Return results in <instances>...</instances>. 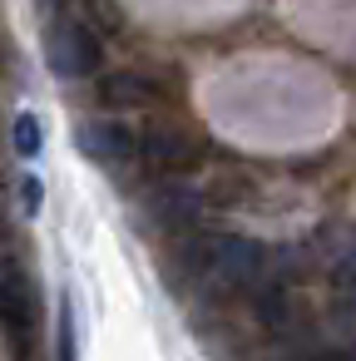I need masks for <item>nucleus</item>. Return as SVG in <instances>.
Segmentation results:
<instances>
[{"label": "nucleus", "mask_w": 356, "mask_h": 361, "mask_svg": "<svg viewBox=\"0 0 356 361\" xmlns=\"http://www.w3.org/2000/svg\"><path fill=\"white\" fill-rule=\"evenodd\" d=\"M75 149H80L90 164L119 173V169H129V164L139 159V134H134L124 119H85V124L75 129Z\"/></svg>", "instance_id": "nucleus-3"}, {"label": "nucleus", "mask_w": 356, "mask_h": 361, "mask_svg": "<svg viewBox=\"0 0 356 361\" xmlns=\"http://www.w3.org/2000/svg\"><path fill=\"white\" fill-rule=\"evenodd\" d=\"M139 159L159 173H183L198 164V139L178 124H149L144 139H139Z\"/></svg>", "instance_id": "nucleus-6"}, {"label": "nucleus", "mask_w": 356, "mask_h": 361, "mask_svg": "<svg viewBox=\"0 0 356 361\" xmlns=\"http://www.w3.org/2000/svg\"><path fill=\"white\" fill-rule=\"evenodd\" d=\"M0 326L16 336V346L35 331V282L16 257H0Z\"/></svg>", "instance_id": "nucleus-4"}, {"label": "nucleus", "mask_w": 356, "mask_h": 361, "mask_svg": "<svg viewBox=\"0 0 356 361\" xmlns=\"http://www.w3.org/2000/svg\"><path fill=\"white\" fill-rule=\"evenodd\" d=\"M45 60L60 80H90L104 65V45H99V35L85 16H65L45 35Z\"/></svg>", "instance_id": "nucleus-2"}, {"label": "nucleus", "mask_w": 356, "mask_h": 361, "mask_svg": "<svg viewBox=\"0 0 356 361\" xmlns=\"http://www.w3.org/2000/svg\"><path fill=\"white\" fill-rule=\"evenodd\" d=\"M188 262L213 287H257L267 277V247L243 233H208L188 243Z\"/></svg>", "instance_id": "nucleus-1"}, {"label": "nucleus", "mask_w": 356, "mask_h": 361, "mask_svg": "<svg viewBox=\"0 0 356 361\" xmlns=\"http://www.w3.org/2000/svg\"><path fill=\"white\" fill-rule=\"evenodd\" d=\"M11 144H16L20 159H35V154L45 149V124H40L35 114H16V124H11Z\"/></svg>", "instance_id": "nucleus-8"}, {"label": "nucleus", "mask_w": 356, "mask_h": 361, "mask_svg": "<svg viewBox=\"0 0 356 361\" xmlns=\"http://www.w3.org/2000/svg\"><path fill=\"white\" fill-rule=\"evenodd\" d=\"M20 203H25L20 213H40V203H45V188H40V178H25V183H20Z\"/></svg>", "instance_id": "nucleus-10"}, {"label": "nucleus", "mask_w": 356, "mask_h": 361, "mask_svg": "<svg viewBox=\"0 0 356 361\" xmlns=\"http://www.w3.org/2000/svg\"><path fill=\"white\" fill-rule=\"evenodd\" d=\"M144 213H149L159 228H168V233H188V228L208 213V193L193 188V183H154V188L144 193Z\"/></svg>", "instance_id": "nucleus-5"}, {"label": "nucleus", "mask_w": 356, "mask_h": 361, "mask_svg": "<svg viewBox=\"0 0 356 361\" xmlns=\"http://www.w3.org/2000/svg\"><path fill=\"white\" fill-rule=\"evenodd\" d=\"M99 99H104L114 114H124V109H149V104L159 99V85H154L149 75H139V70H119V75H109V80L99 85Z\"/></svg>", "instance_id": "nucleus-7"}, {"label": "nucleus", "mask_w": 356, "mask_h": 361, "mask_svg": "<svg viewBox=\"0 0 356 361\" xmlns=\"http://www.w3.org/2000/svg\"><path fill=\"white\" fill-rule=\"evenodd\" d=\"M331 287L346 292V297H356V252H346V257L331 267Z\"/></svg>", "instance_id": "nucleus-9"}]
</instances>
